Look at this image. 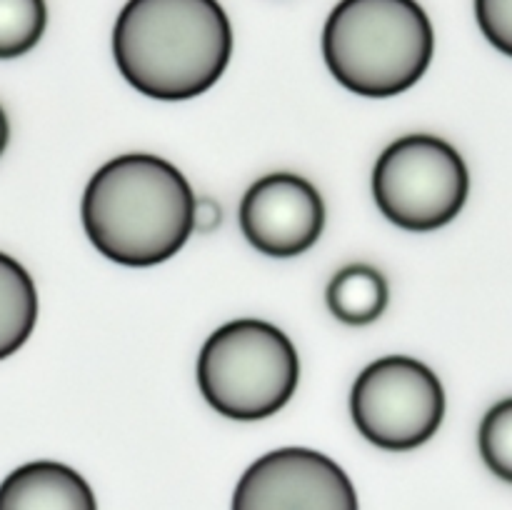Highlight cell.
I'll use <instances>...</instances> for the list:
<instances>
[{
	"instance_id": "obj_6",
	"label": "cell",
	"mask_w": 512,
	"mask_h": 510,
	"mask_svg": "<svg viewBox=\"0 0 512 510\" xmlns=\"http://www.w3.org/2000/svg\"><path fill=\"white\" fill-rule=\"evenodd\" d=\"M350 413L365 440L383 450H413L438 433L445 390L438 375L408 355H385L358 375Z\"/></svg>"
},
{
	"instance_id": "obj_1",
	"label": "cell",
	"mask_w": 512,
	"mask_h": 510,
	"mask_svg": "<svg viewBox=\"0 0 512 510\" xmlns=\"http://www.w3.org/2000/svg\"><path fill=\"white\" fill-rule=\"evenodd\" d=\"M195 193L168 160L118 155L90 178L83 228L100 255L130 268L173 258L193 235Z\"/></svg>"
},
{
	"instance_id": "obj_3",
	"label": "cell",
	"mask_w": 512,
	"mask_h": 510,
	"mask_svg": "<svg viewBox=\"0 0 512 510\" xmlns=\"http://www.w3.org/2000/svg\"><path fill=\"white\" fill-rule=\"evenodd\" d=\"M433 53V23L418 0H340L323 28L330 73L365 98L410 90Z\"/></svg>"
},
{
	"instance_id": "obj_10",
	"label": "cell",
	"mask_w": 512,
	"mask_h": 510,
	"mask_svg": "<svg viewBox=\"0 0 512 510\" xmlns=\"http://www.w3.org/2000/svg\"><path fill=\"white\" fill-rule=\"evenodd\" d=\"M38 320V293L28 270L0 253V360L23 348Z\"/></svg>"
},
{
	"instance_id": "obj_16",
	"label": "cell",
	"mask_w": 512,
	"mask_h": 510,
	"mask_svg": "<svg viewBox=\"0 0 512 510\" xmlns=\"http://www.w3.org/2000/svg\"><path fill=\"white\" fill-rule=\"evenodd\" d=\"M8 138H10L8 115H5V113H3V108H0V155H3L5 145H8Z\"/></svg>"
},
{
	"instance_id": "obj_5",
	"label": "cell",
	"mask_w": 512,
	"mask_h": 510,
	"mask_svg": "<svg viewBox=\"0 0 512 510\" xmlns=\"http://www.w3.org/2000/svg\"><path fill=\"white\" fill-rule=\"evenodd\" d=\"M468 190L463 155L438 135H403L383 150L373 170L380 213L413 233L448 225L463 210Z\"/></svg>"
},
{
	"instance_id": "obj_11",
	"label": "cell",
	"mask_w": 512,
	"mask_h": 510,
	"mask_svg": "<svg viewBox=\"0 0 512 510\" xmlns=\"http://www.w3.org/2000/svg\"><path fill=\"white\" fill-rule=\"evenodd\" d=\"M328 308L348 325H368L388 308V283L370 265H348L328 285Z\"/></svg>"
},
{
	"instance_id": "obj_2",
	"label": "cell",
	"mask_w": 512,
	"mask_h": 510,
	"mask_svg": "<svg viewBox=\"0 0 512 510\" xmlns=\"http://www.w3.org/2000/svg\"><path fill=\"white\" fill-rule=\"evenodd\" d=\"M113 55L138 93L188 100L225 73L233 28L218 0H128L115 20Z\"/></svg>"
},
{
	"instance_id": "obj_13",
	"label": "cell",
	"mask_w": 512,
	"mask_h": 510,
	"mask_svg": "<svg viewBox=\"0 0 512 510\" xmlns=\"http://www.w3.org/2000/svg\"><path fill=\"white\" fill-rule=\"evenodd\" d=\"M485 465L505 483H512V398L500 400L485 413L478 433Z\"/></svg>"
},
{
	"instance_id": "obj_4",
	"label": "cell",
	"mask_w": 512,
	"mask_h": 510,
	"mask_svg": "<svg viewBox=\"0 0 512 510\" xmlns=\"http://www.w3.org/2000/svg\"><path fill=\"white\" fill-rule=\"evenodd\" d=\"M298 350L273 323L240 318L205 340L198 385L213 410L233 420L275 415L295 395Z\"/></svg>"
},
{
	"instance_id": "obj_9",
	"label": "cell",
	"mask_w": 512,
	"mask_h": 510,
	"mask_svg": "<svg viewBox=\"0 0 512 510\" xmlns=\"http://www.w3.org/2000/svg\"><path fill=\"white\" fill-rule=\"evenodd\" d=\"M0 510H98L88 480L53 460L15 468L0 483Z\"/></svg>"
},
{
	"instance_id": "obj_15",
	"label": "cell",
	"mask_w": 512,
	"mask_h": 510,
	"mask_svg": "<svg viewBox=\"0 0 512 510\" xmlns=\"http://www.w3.org/2000/svg\"><path fill=\"white\" fill-rule=\"evenodd\" d=\"M220 225V208L213 203V200L203 198L195 200V215H193V230H200V233H210L213 228Z\"/></svg>"
},
{
	"instance_id": "obj_7",
	"label": "cell",
	"mask_w": 512,
	"mask_h": 510,
	"mask_svg": "<svg viewBox=\"0 0 512 510\" xmlns=\"http://www.w3.org/2000/svg\"><path fill=\"white\" fill-rule=\"evenodd\" d=\"M233 510H358V493L328 455L280 448L245 470L235 485Z\"/></svg>"
},
{
	"instance_id": "obj_12",
	"label": "cell",
	"mask_w": 512,
	"mask_h": 510,
	"mask_svg": "<svg viewBox=\"0 0 512 510\" xmlns=\"http://www.w3.org/2000/svg\"><path fill=\"white\" fill-rule=\"evenodd\" d=\"M45 25V0H0V58H18L33 50Z\"/></svg>"
},
{
	"instance_id": "obj_14",
	"label": "cell",
	"mask_w": 512,
	"mask_h": 510,
	"mask_svg": "<svg viewBox=\"0 0 512 510\" xmlns=\"http://www.w3.org/2000/svg\"><path fill=\"white\" fill-rule=\"evenodd\" d=\"M475 18L490 45L512 58V0H475Z\"/></svg>"
},
{
	"instance_id": "obj_8",
	"label": "cell",
	"mask_w": 512,
	"mask_h": 510,
	"mask_svg": "<svg viewBox=\"0 0 512 510\" xmlns=\"http://www.w3.org/2000/svg\"><path fill=\"white\" fill-rule=\"evenodd\" d=\"M325 225V205L310 180L270 173L255 180L240 203V228L255 250L270 258H295L315 245Z\"/></svg>"
}]
</instances>
